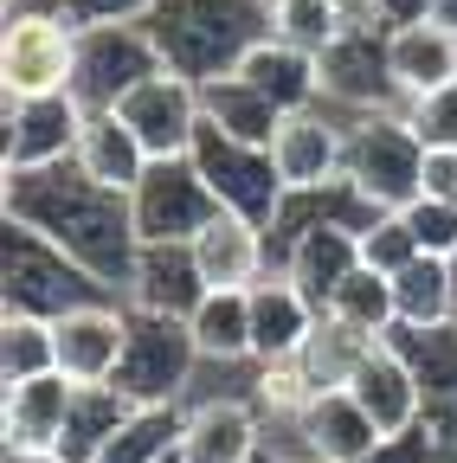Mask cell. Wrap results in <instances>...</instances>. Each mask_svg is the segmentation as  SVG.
Masks as SVG:
<instances>
[{
    "instance_id": "34",
    "label": "cell",
    "mask_w": 457,
    "mask_h": 463,
    "mask_svg": "<svg viewBox=\"0 0 457 463\" xmlns=\"http://www.w3.org/2000/svg\"><path fill=\"white\" fill-rule=\"evenodd\" d=\"M341 33H348V20H341L335 0H277L271 7V39L283 45H303V52H328Z\"/></svg>"
},
{
    "instance_id": "32",
    "label": "cell",
    "mask_w": 457,
    "mask_h": 463,
    "mask_svg": "<svg viewBox=\"0 0 457 463\" xmlns=\"http://www.w3.org/2000/svg\"><path fill=\"white\" fill-rule=\"evenodd\" d=\"M322 316H335V322H348V328H361V335H374V341H386L393 328H399V309H393V277H380V270H367V264H355L348 270V283L328 297V309Z\"/></svg>"
},
{
    "instance_id": "14",
    "label": "cell",
    "mask_w": 457,
    "mask_h": 463,
    "mask_svg": "<svg viewBox=\"0 0 457 463\" xmlns=\"http://www.w3.org/2000/svg\"><path fill=\"white\" fill-rule=\"evenodd\" d=\"M52 335H59V373L71 386H109L123 367V347H129V303L103 297V303L65 309L52 322Z\"/></svg>"
},
{
    "instance_id": "21",
    "label": "cell",
    "mask_w": 457,
    "mask_h": 463,
    "mask_svg": "<svg viewBox=\"0 0 457 463\" xmlns=\"http://www.w3.org/2000/svg\"><path fill=\"white\" fill-rule=\"evenodd\" d=\"M206 297V277L194 264V245H142L136 258V277L123 289V303L129 309H155V316H194Z\"/></svg>"
},
{
    "instance_id": "8",
    "label": "cell",
    "mask_w": 457,
    "mask_h": 463,
    "mask_svg": "<svg viewBox=\"0 0 457 463\" xmlns=\"http://www.w3.org/2000/svg\"><path fill=\"white\" fill-rule=\"evenodd\" d=\"M194 167H200V181L213 187V200L225 206V213H245V219H258V225H271L277 219V206H283V187L277 181V161H271V148H252V142H239V136H225L219 123H200V136H194Z\"/></svg>"
},
{
    "instance_id": "12",
    "label": "cell",
    "mask_w": 457,
    "mask_h": 463,
    "mask_svg": "<svg viewBox=\"0 0 457 463\" xmlns=\"http://www.w3.org/2000/svg\"><path fill=\"white\" fill-rule=\"evenodd\" d=\"M117 116L142 136V148L155 155V161H175V155H187L194 148V136H200V123H206V103H200V84L194 78H181V71H155V78H142L123 103H117Z\"/></svg>"
},
{
    "instance_id": "19",
    "label": "cell",
    "mask_w": 457,
    "mask_h": 463,
    "mask_svg": "<svg viewBox=\"0 0 457 463\" xmlns=\"http://www.w3.org/2000/svg\"><path fill=\"white\" fill-rule=\"evenodd\" d=\"M386 65H393L399 103H413V97H432V90L457 84V26L432 14V20H419V26L386 33Z\"/></svg>"
},
{
    "instance_id": "20",
    "label": "cell",
    "mask_w": 457,
    "mask_h": 463,
    "mask_svg": "<svg viewBox=\"0 0 457 463\" xmlns=\"http://www.w3.org/2000/svg\"><path fill=\"white\" fill-rule=\"evenodd\" d=\"M194 264L206 277V289H252L271 277V245H264V225L245 213H219L200 239H194Z\"/></svg>"
},
{
    "instance_id": "25",
    "label": "cell",
    "mask_w": 457,
    "mask_h": 463,
    "mask_svg": "<svg viewBox=\"0 0 457 463\" xmlns=\"http://www.w3.org/2000/svg\"><path fill=\"white\" fill-rule=\"evenodd\" d=\"M187 328L206 367H258L252 361V289H206Z\"/></svg>"
},
{
    "instance_id": "16",
    "label": "cell",
    "mask_w": 457,
    "mask_h": 463,
    "mask_svg": "<svg viewBox=\"0 0 457 463\" xmlns=\"http://www.w3.org/2000/svg\"><path fill=\"white\" fill-rule=\"evenodd\" d=\"M264 419L252 392H206L187 399V425H181V463H258Z\"/></svg>"
},
{
    "instance_id": "23",
    "label": "cell",
    "mask_w": 457,
    "mask_h": 463,
    "mask_svg": "<svg viewBox=\"0 0 457 463\" xmlns=\"http://www.w3.org/2000/svg\"><path fill=\"white\" fill-rule=\"evenodd\" d=\"M233 78H245L252 90H264L283 116H297V109H316V103H322V65H316V52L283 45V39H258Z\"/></svg>"
},
{
    "instance_id": "11",
    "label": "cell",
    "mask_w": 457,
    "mask_h": 463,
    "mask_svg": "<svg viewBox=\"0 0 457 463\" xmlns=\"http://www.w3.org/2000/svg\"><path fill=\"white\" fill-rule=\"evenodd\" d=\"M322 103L335 116H374V109H406L393 90V65H386V33L374 26H348L322 58Z\"/></svg>"
},
{
    "instance_id": "15",
    "label": "cell",
    "mask_w": 457,
    "mask_h": 463,
    "mask_svg": "<svg viewBox=\"0 0 457 463\" xmlns=\"http://www.w3.org/2000/svg\"><path fill=\"white\" fill-rule=\"evenodd\" d=\"M341 392H348L361 412L374 419L380 438H406V431L425 425V386H419V367L406 361V347H399L393 335L374 341V354L355 367V380L341 386Z\"/></svg>"
},
{
    "instance_id": "30",
    "label": "cell",
    "mask_w": 457,
    "mask_h": 463,
    "mask_svg": "<svg viewBox=\"0 0 457 463\" xmlns=\"http://www.w3.org/2000/svg\"><path fill=\"white\" fill-rule=\"evenodd\" d=\"M374 354V335H361V328H348V322H335V316H322L316 322V335L303 341V354H297V367L309 373V386L316 392H341L355 380V367Z\"/></svg>"
},
{
    "instance_id": "13",
    "label": "cell",
    "mask_w": 457,
    "mask_h": 463,
    "mask_svg": "<svg viewBox=\"0 0 457 463\" xmlns=\"http://www.w3.org/2000/svg\"><path fill=\"white\" fill-rule=\"evenodd\" d=\"M271 161L277 181L290 194H322L341 181V161H348V116H335L328 103L283 116V129L271 136Z\"/></svg>"
},
{
    "instance_id": "40",
    "label": "cell",
    "mask_w": 457,
    "mask_h": 463,
    "mask_svg": "<svg viewBox=\"0 0 457 463\" xmlns=\"http://www.w3.org/2000/svg\"><path fill=\"white\" fill-rule=\"evenodd\" d=\"M432 450H438V438L419 425V431H406V438H380L361 463H432Z\"/></svg>"
},
{
    "instance_id": "1",
    "label": "cell",
    "mask_w": 457,
    "mask_h": 463,
    "mask_svg": "<svg viewBox=\"0 0 457 463\" xmlns=\"http://www.w3.org/2000/svg\"><path fill=\"white\" fill-rule=\"evenodd\" d=\"M0 213H7L14 225H33L39 239H52L59 251H71L103 289H117V297L129 289L136 258H142L136 206H129V194L90 181L78 161L7 174V187H0Z\"/></svg>"
},
{
    "instance_id": "39",
    "label": "cell",
    "mask_w": 457,
    "mask_h": 463,
    "mask_svg": "<svg viewBox=\"0 0 457 463\" xmlns=\"http://www.w3.org/2000/svg\"><path fill=\"white\" fill-rule=\"evenodd\" d=\"M419 194H425V200H444V206H457V148H425V167H419Z\"/></svg>"
},
{
    "instance_id": "17",
    "label": "cell",
    "mask_w": 457,
    "mask_h": 463,
    "mask_svg": "<svg viewBox=\"0 0 457 463\" xmlns=\"http://www.w3.org/2000/svg\"><path fill=\"white\" fill-rule=\"evenodd\" d=\"M71 399L78 386L65 373H39V380H14L0 399V438L14 457H59L65 425H71Z\"/></svg>"
},
{
    "instance_id": "38",
    "label": "cell",
    "mask_w": 457,
    "mask_h": 463,
    "mask_svg": "<svg viewBox=\"0 0 457 463\" xmlns=\"http://www.w3.org/2000/svg\"><path fill=\"white\" fill-rule=\"evenodd\" d=\"M406 123L425 148H457V84L432 90V97H413L406 103Z\"/></svg>"
},
{
    "instance_id": "28",
    "label": "cell",
    "mask_w": 457,
    "mask_h": 463,
    "mask_svg": "<svg viewBox=\"0 0 457 463\" xmlns=\"http://www.w3.org/2000/svg\"><path fill=\"white\" fill-rule=\"evenodd\" d=\"M200 103H206V123H219L225 136H239V142H252V148H271V136L283 129V109H277L264 90H252L245 78H213V84H200Z\"/></svg>"
},
{
    "instance_id": "35",
    "label": "cell",
    "mask_w": 457,
    "mask_h": 463,
    "mask_svg": "<svg viewBox=\"0 0 457 463\" xmlns=\"http://www.w3.org/2000/svg\"><path fill=\"white\" fill-rule=\"evenodd\" d=\"M419 258V239H413V225H406V213H380L367 232H361V264L367 270H380V277H399Z\"/></svg>"
},
{
    "instance_id": "41",
    "label": "cell",
    "mask_w": 457,
    "mask_h": 463,
    "mask_svg": "<svg viewBox=\"0 0 457 463\" xmlns=\"http://www.w3.org/2000/svg\"><path fill=\"white\" fill-rule=\"evenodd\" d=\"M335 7H341V20H348V26H374V20H380V0H335Z\"/></svg>"
},
{
    "instance_id": "46",
    "label": "cell",
    "mask_w": 457,
    "mask_h": 463,
    "mask_svg": "<svg viewBox=\"0 0 457 463\" xmlns=\"http://www.w3.org/2000/svg\"><path fill=\"white\" fill-rule=\"evenodd\" d=\"M451 270H457V258H451Z\"/></svg>"
},
{
    "instance_id": "18",
    "label": "cell",
    "mask_w": 457,
    "mask_h": 463,
    "mask_svg": "<svg viewBox=\"0 0 457 463\" xmlns=\"http://www.w3.org/2000/svg\"><path fill=\"white\" fill-rule=\"evenodd\" d=\"M316 322H322V309H316L283 270H271L264 283H252V361H258V367L297 361L303 341L316 335Z\"/></svg>"
},
{
    "instance_id": "31",
    "label": "cell",
    "mask_w": 457,
    "mask_h": 463,
    "mask_svg": "<svg viewBox=\"0 0 457 463\" xmlns=\"http://www.w3.org/2000/svg\"><path fill=\"white\" fill-rule=\"evenodd\" d=\"M181 425H187V405H136L97 463H167L181 457Z\"/></svg>"
},
{
    "instance_id": "9",
    "label": "cell",
    "mask_w": 457,
    "mask_h": 463,
    "mask_svg": "<svg viewBox=\"0 0 457 463\" xmlns=\"http://www.w3.org/2000/svg\"><path fill=\"white\" fill-rule=\"evenodd\" d=\"M129 206H136V232H142V245H194L200 232L225 213V206L213 200V187L200 181L194 155L148 161V174H142V187L129 194Z\"/></svg>"
},
{
    "instance_id": "43",
    "label": "cell",
    "mask_w": 457,
    "mask_h": 463,
    "mask_svg": "<svg viewBox=\"0 0 457 463\" xmlns=\"http://www.w3.org/2000/svg\"><path fill=\"white\" fill-rule=\"evenodd\" d=\"M432 463H457V444H438V450H432Z\"/></svg>"
},
{
    "instance_id": "22",
    "label": "cell",
    "mask_w": 457,
    "mask_h": 463,
    "mask_svg": "<svg viewBox=\"0 0 457 463\" xmlns=\"http://www.w3.org/2000/svg\"><path fill=\"white\" fill-rule=\"evenodd\" d=\"M393 341L406 347V361L419 367L425 431L438 444H457V322L451 328H393Z\"/></svg>"
},
{
    "instance_id": "36",
    "label": "cell",
    "mask_w": 457,
    "mask_h": 463,
    "mask_svg": "<svg viewBox=\"0 0 457 463\" xmlns=\"http://www.w3.org/2000/svg\"><path fill=\"white\" fill-rule=\"evenodd\" d=\"M7 7H45L71 33H84V26H103V20H148L155 0H7Z\"/></svg>"
},
{
    "instance_id": "24",
    "label": "cell",
    "mask_w": 457,
    "mask_h": 463,
    "mask_svg": "<svg viewBox=\"0 0 457 463\" xmlns=\"http://www.w3.org/2000/svg\"><path fill=\"white\" fill-rule=\"evenodd\" d=\"M71 161L90 174V181L117 187V194H136L155 155L142 148V136L123 123L117 109H97V116H84V136H78V155H71Z\"/></svg>"
},
{
    "instance_id": "5",
    "label": "cell",
    "mask_w": 457,
    "mask_h": 463,
    "mask_svg": "<svg viewBox=\"0 0 457 463\" xmlns=\"http://www.w3.org/2000/svg\"><path fill=\"white\" fill-rule=\"evenodd\" d=\"M194 367H206V361H200L194 328L181 316L129 309V347H123V367L109 386H123L136 405H187Z\"/></svg>"
},
{
    "instance_id": "44",
    "label": "cell",
    "mask_w": 457,
    "mask_h": 463,
    "mask_svg": "<svg viewBox=\"0 0 457 463\" xmlns=\"http://www.w3.org/2000/svg\"><path fill=\"white\" fill-rule=\"evenodd\" d=\"M7 463H65V457H14V450H7Z\"/></svg>"
},
{
    "instance_id": "7",
    "label": "cell",
    "mask_w": 457,
    "mask_h": 463,
    "mask_svg": "<svg viewBox=\"0 0 457 463\" xmlns=\"http://www.w3.org/2000/svg\"><path fill=\"white\" fill-rule=\"evenodd\" d=\"M161 71V45L142 20H103L78 33V71H71V97L97 116V109H117L142 78Z\"/></svg>"
},
{
    "instance_id": "2",
    "label": "cell",
    "mask_w": 457,
    "mask_h": 463,
    "mask_svg": "<svg viewBox=\"0 0 457 463\" xmlns=\"http://www.w3.org/2000/svg\"><path fill=\"white\" fill-rule=\"evenodd\" d=\"M142 26L155 33L167 71L213 84L233 78L258 39H271V7L264 0H155Z\"/></svg>"
},
{
    "instance_id": "37",
    "label": "cell",
    "mask_w": 457,
    "mask_h": 463,
    "mask_svg": "<svg viewBox=\"0 0 457 463\" xmlns=\"http://www.w3.org/2000/svg\"><path fill=\"white\" fill-rule=\"evenodd\" d=\"M399 213H406V225H413V239H419L425 258H457V206L419 194L413 206H399Z\"/></svg>"
},
{
    "instance_id": "6",
    "label": "cell",
    "mask_w": 457,
    "mask_h": 463,
    "mask_svg": "<svg viewBox=\"0 0 457 463\" xmlns=\"http://www.w3.org/2000/svg\"><path fill=\"white\" fill-rule=\"evenodd\" d=\"M78 71V33L45 7H7L0 26V90L7 97H59Z\"/></svg>"
},
{
    "instance_id": "27",
    "label": "cell",
    "mask_w": 457,
    "mask_h": 463,
    "mask_svg": "<svg viewBox=\"0 0 457 463\" xmlns=\"http://www.w3.org/2000/svg\"><path fill=\"white\" fill-rule=\"evenodd\" d=\"M129 412H136V399H129L123 386H78V399H71V425H65L59 457H65V463H97V457H103V444L129 425Z\"/></svg>"
},
{
    "instance_id": "3",
    "label": "cell",
    "mask_w": 457,
    "mask_h": 463,
    "mask_svg": "<svg viewBox=\"0 0 457 463\" xmlns=\"http://www.w3.org/2000/svg\"><path fill=\"white\" fill-rule=\"evenodd\" d=\"M117 289H103L71 251H59L52 239H39L33 225H0V316H45L59 322L65 309L103 303Z\"/></svg>"
},
{
    "instance_id": "29",
    "label": "cell",
    "mask_w": 457,
    "mask_h": 463,
    "mask_svg": "<svg viewBox=\"0 0 457 463\" xmlns=\"http://www.w3.org/2000/svg\"><path fill=\"white\" fill-rule=\"evenodd\" d=\"M303 425H309V438H316V457H322V463H361V457L380 444L374 419L361 412L348 392H322V399H309Z\"/></svg>"
},
{
    "instance_id": "26",
    "label": "cell",
    "mask_w": 457,
    "mask_h": 463,
    "mask_svg": "<svg viewBox=\"0 0 457 463\" xmlns=\"http://www.w3.org/2000/svg\"><path fill=\"white\" fill-rule=\"evenodd\" d=\"M393 309H399V328H451L457 322V270H451V258L419 251L393 277Z\"/></svg>"
},
{
    "instance_id": "45",
    "label": "cell",
    "mask_w": 457,
    "mask_h": 463,
    "mask_svg": "<svg viewBox=\"0 0 457 463\" xmlns=\"http://www.w3.org/2000/svg\"><path fill=\"white\" fill-rule=\"evenodd\" d=\"M167 463H181V457H167Z\"/></svg>"
},
{
    "instance_id": "42",
    "label": "cell",
    "mask_w": 457,
    "mask_h": 463,
    "mask_svg": "<svg viewBox=\"0 0 457 463\" xmlns=\"http://www.w3.org/2000/svg\"><path fill=\"white\" fill-rule=\"evenodd\" d=\"M432 14H438V20H451V26H457V0H432Z\"/></svg>"
},
{
    "instance_id": "4",
    "label": "cell",
    "mask_w": 457,
    "mask_h": 463,
    "mask_svg": "<svg viewBox=\"0 0 457 463\" xmlns=\"http://www.w3.org/2000/svg\"><path fill=\"white\" fill-rule=\"evenodd\" d=\"M419 167H425V142L413 136L406 109H374V116H348V161L341 181H355L374 206L399 213L419 200Z\"/></svg>"
},
{
    "instance_id": "33",
    "label": "cell",
    "mask_w": 457,
    "mask_h": 463,
    "mask_svg": "<svg viewBox=\"0 0 457 463\" xmlns=\"http://www.w3.org/2000/svg\"><path fill=\"white\" fill-rule=\"evenodd\" d=\"M59 373V335L45 316H0V386Z\"/></svg>"
},
{
    "instance_id": "10",
    "label": "cell",
    "mask_w": 457,
    "mask_h": 463,
    "mask_svg": "<svg viewBox=\"0 0 457 463\" xmlns=\"http://www.w3.org/2000/svg\"><path fill=\"white\" fill-rule=\"evenodd\" d=\"M84 103L71 90L59 97H7L0 109V167L7 174H33V167H59L78 155V136H84Z\"/></svg>"
}]
</instances>
